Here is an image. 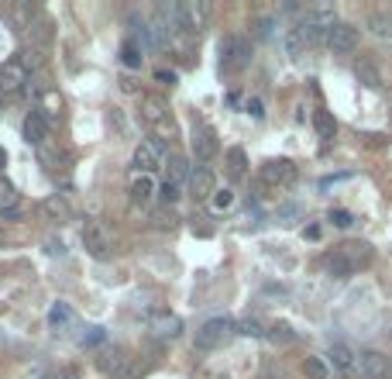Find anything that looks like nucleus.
I'll return each mask as SVG.
<instances>
[{"label":"nucleus","instance_id":"f257e3e1","mask_svg":"<svg viewBox=\"0 0 392 379\" xmlns=\"http://www.w3.org/2000/svg\"><path fill=\"white\" fill-rule=\"evenodd\" d=\"M375 259V252H372V245L368 242H344L338 245L331 255H327V272L331 276H338V279H344V276H355L358 269H365L368 262Z\"/></svg>","mask_w":392,"mask_h":379},{"label":"nucleus","instance_id":"f03ea898","mask_svg":"<svg viewBox=\"0 0 392 379\" xmlns=\"http://www.w3.org/2000/svg\"><path fill=\"white\" fill-rule=\"evenodd\" d=\"M251 62V45L244 35H227L220 42V69L224 73H241Z\"/></svg>","mask_w":392,"mask_h":379},{"label":"nucleus","instance_id":"7ed1b4c3","mask_svg":"<svg viewBox=\"0 0 392 379\" xmlns=\"http://www.w3.org/2000/svg\"><path fill=\"white\" fill-rule=\"evenodd\" d=\"M334 25H338L334 7H314V11H307V18H303V25H299V35H303V38H307V45H310V42L327 38Z\"/></svg>","mask_w":392,"mask_h":379},{"label":"nucleus","instance_id":"20e7f679","mask_svg":"<svg viewBox=\"0 0 392 379\" xmlns=\"http://www.w3.org/2000/svg\"><path fill=\"white\" fill-rule=\"evenodd\" d=\"M28 83H31V73H28L25 59L21 55L4 59V66H0V97L4 93H21V90H28Z\"/></svg>","mask_w":392,"mask_h":379},{"label":"nucleus","instance_id":"39448f33","mask_svg":"<svg viewBox=\"0 0 392 379\" xmlns=\"http://www.w3.org/2000/svg\"><path fill=\"white\" fill-rule=\"evenodd\" d=\"M231 334H234V321H227V317H213V321H207V325L196 331V349H200V352H213V349L224 345Z\"/></svg>","mask_w":392,"mask_h":379},{"label":"nucleus","instance_id":"423d86ee","mask_svg":"<svg viewBox=\"0 0 392 379\" xmlns=\"http://www.w3.org/2000/svg\"><path fill=\"white\" fill-rule=\"evenodd\" d=\"M97 366H100V373L110 379H131L134 376V358H131L124 349H107V352H100Z\"/></svg>","mask_w":392,"mask_h":379},{"label":"nucleus","instance_id":"0eeeda50","mask_svg":"<svg viewBox=\"0 0 392 379\" xmlns=\"http://www.w3.org/2000/svg\"><path fill=\"white\" fill-rule=\"evenodd\" d=\"M259 180L265 187H289L296 180V163L292 159H268L259 169Z\"/></svg>","mask_w":392,"mask_h":379},{"label":"nucleus","instance_id":"6e6552de","mask_svg":"<svg viewBox=\"0 0 392 379\" xmlns=\"http://www.w3.org/2000/svg\"><path fill=\"white\" fill-rule=\"evenodd\" d=\"M83 245L93 259H107L110 255V231H107L100 221H86L83 224Z\"/></svg>","mask_w":392,"mask_h":379},{"label":"nucleus","instance_id":"1a4fd4ad","mask_svg":"<svg viewBox=\"0 0 392 379\" xmlns=\"http://www.w3.org/2000/svg\"><path fill=\"white\" fill-rule=\"evenodd\" d=\"M327 49L334 55H351L358 49V28L348 25V21H338L331 28V35H327Z\"/></svg>","mask_w":392,"mask_h":379},{"label":"nucleus","instance_id":"9d476101","mask_svg":"<svg viewBox=\"0 0 392 379\" xmlns=\"http://www.w3.org/2000/svg\"><path fill=\"white\" fill-rule=\"evenodd\" d=\"M134 173H145V176H152L158 165H162V145L152 141V138H141L138 141V148H134Z\"/></svg>","mask_w":392,"mask_h":379},{"label":"nucleus","instance_id":"9b49d317","mask_svg":"<svg viewBox=\"0 0 392 379\" xmlns=\"http://www.w3.org/2000/svg\"><path fill=\"white\" fill-rule=\"evenodd\" d=\"M141 121L152 124V128H169V100L158 97V93H145L141 97Z\"/></svg>","mask_w":392,"mask_h":379},{"label":"nucleus","instance_id":"f8f14e48","mask_svg":"<svg viewBox=\"0 0 392 379\" xmlns=\"http://www.w3.org/2000/svg\"><path fill=\"white\" fill-rule=\"evenodd\" d=\"M210 14H213L210 0H186L183 4V28L186 31H203V28L210 25Z\"/></svg>","mask_w":392,"mask_h":379},{"label":"nucleus","instance_id":"ddd939ff","mask_svg":"<svg viewBox=\"0 0 392 379\" xmlns=\"http://www.w3.org/2000/svg\"><path fill=\"white\" fill-rule=\"evenodd\" d=\"M189 193L196 200H210L217 193V180H213V173H210L207 165H193V173H189Z\"/></svg>","mask_w":392,"mask_h":379},{"label":"nucleus","instance_id":"4468645a","mask_svg":"<svg viewBox=\"0 0 392 379\" xmlns=\"http://www.w3.org/2000/svg\"><path fill=\"white\" fill-rule=\"evenodd\" d=\"M358 369H362V379H389V373H392L389 358L382 352H362Z\"/></svg>","mask_w":392,"mask_h":379},{"label":"nucleus","instance_id":"2eb2a0df","mask_svg":"<svg viewBox=\"0 0 392 379\" xmlns=\"http://www.w3.org/2000/svg\"><path fill=\"white\" fill-rule=\"evenodd\" d=\"M217 132L210 128V124H203V128H196L193 132V156L200 159V163H207V159H213L217 156Z\"/></svg>","mask_w":392,"mask_h":379},{"label":"nucleus","instance_id":"dca6fc26","mask_svg":"<svg viewBox=\"0 0 392 379\" xmlns=\"http://www.w3.org/2000/svg\"><path fill=\"white\" fill-rule=\"evenodd\" d=\"M52 18H38V21H31V28H28V38H31V45H35V52H49L52 49V38H55V31H52Z\"/></svg>","mask_w":392,"mask_h":379},{"label":"nucleus","instance_id":"f3484780","mask_svg":"<svg viewBox=\"0 0 392 379\" xmlns=\"http://www.w3.org/2000/svg\"><path fill=\"white\" fill-rule=\"evenodd\" d=\"M21 135H25V141L28 145H45V138H49V121L38 114V110H31L25 117V124H21Z\"/></svg>","mask_w":392,"mask_h":379},{"label":"nucleus","instance_id":"a211bd4d","mask_svg":"<svg viewBox=\"0 0 392 379\" xmlns=\"http://www.w3.org/2000/svg\"><path fill=\"white\" fill-rule=\"evenodd\" d=\"M128 193H131V204L145 207V204H152V197H155V180L145 176V173H134V176H131Z\"/></svg>","mask_w":392,"mask_h":379},{"label":"nucleus","instance_id":"6ab92c4d","mask_svg":"<svg viewBox=\"0 0 392 379\" xmlns=\"http://www.w3.org/2000/svg\"><path fill=\"white\" fill-rule=\"evenodd\" d=\"M42 211H45V217H49V221H59V224L73 217L69 200H66V197H59V193H52V197H45V200H42Z\"/></svg>","mask_w":392,"mask_h":379},{"label":"nucleus","instance_id":"aec40b11","mask_svg":"<svg viewBox=\"0 0 392 379\" xmlns=\"http://www.w3.org/2000/svg\"><path fill=\"white\" fill-rule=\"evenodd\" d=\"M355 76H358V83L368 86V90H379V86H382V73H379V66H375L372 59H358V62H355Z\"/></svg>","mask_w":392,"mask_h":379},{"label":"nucleus","instance_id":"412c9836","mask_svg":"<svg viewBox=\"0 0 392 379\" xmlns=\"http://www.w3.org/2000/svg\"><path fill=\"white\" fill-rule=\"evenodd\" d=\"M35 110H38V114H42V117L52 124V121H59V117H62V97H59L55 90H45V93L38 97V107H35Z\"/></svg>","mask_w":392,"mask_h":379},{"label":"nucleus","instance_id":"4be33fe9","mask_svg":"<svg viewBox=\"0 0 392 379\" xmlns=\"http://www.w3.org/2000/svg\"><path fill=\"white\" fill-rule=\"evenodd\" d=\"M224 165H227V176L231 180H244V173H248V152L234 145V148H227V156H224Z\"/></svg>","mask_w":392,"mask_h":379},{"label":"nucleus","instance_id":"5701e85b","mask_svg":"<svg viewBox=\"0 0 392 379\" xmlns=\"http://www.w3.org/2000/svg\"><path fill=\"white\" fill-rule=\"evenodd\" d=\"M368 31L375 38H392V14L389 11H372L368 14Z\"/></svg>","mask_w":392,"mask_h":379},{"label":"nucleus","instance_id":"b1692460","mask_svg":"<svg viewBox=\"0 0 392 379\" xmlns=\"http://www.w3.org/2000/svg\"><path fill=\"white\" fill-rule=\"evenodd\" d=\"M331 362H334V369H340V373H355V369H358V358H355V352H351L348 345H334V349H331Z\"/></svg>","mask_w":392,"mask_h":379},{"label":"nucleus","instance_id":"393cba45","mask_svg":"<svg viewBox=\"0 0 392 379\" xmlns=\"http://www.w3.org/2000/svg\"><path fill=\"white\" fill-rule=\"evenodd\" d=\"M7 18H11L14 31H25V28H31V21H35V7H31V4H14V7L7 11Z\"/></svg>","mask_w":392,"mask_h":379},{"label":"nucleus","instance_id":"a878e982","mask_svg":"<svg viewBox=\"0 0 392 379\" xmlns=\"http://www.w3.org/2000/svg\"><path fill=\"white\" fill-rule=\"evenodd\" d=\"M314 128H316V135L323 138V141H331V138L338 135V121H334V114H331V110H316V114H314Z\"/></svg>","mask_w":392,"mask_h":379},{"label":"nucleus","instance_id":"bb28decb","mask_svg":"<svg viewBox=\"0 0 392 379\" xmlns=\"http://www.w3.org/2000/svg\"><path fill=\"white\" fill-rule=\"evenodd\" d=\"M303 373H307V379H331V366L320 355H307L303 358Z\"/></svg>","mask_w":392,"mask_h":379},{"label":"nucleus","instance_id":"cd10ccee","mask_svg":"<svg viewBox=\"0 0 392 379\" xmlns=\"http://www.w3.org/2000/svg\"><path fill=\"white\" fill-rule=\"evenodd\" d=\"M165 169H169V183H176V187H179L183 180H189V173H193L183 156H169V165H165Z\"/></svg>","mask_w":392,"mask_h":379},{"label":"nucleus","instance_id":"c85d7f7f","mask_svg":"<svg viewBox=\"0 0 392 379\" xmlns=\"http://www.w3.org/2000/svg\"><path fill=\"white\" fill-rule=\"evenodd\" d=\"M210 207H213L217 214L231 211V207H234V190H217V193L210 197Z\"/></svg>","mask_w":392,"mask_h":379},{"label":"nucleus","instance_id":"c756f323","mask_svg":"<svg viewBox=\"0 0 392 379\" xmlns=\"http://www.w3.org/2000/svg\"><path fill=\"white\" fill-rule=\"evenodd\" d=\"M179 327H183L179 317H158V321H155V334H158V338H176V334H179Z\"/></svg>","mask_w":392,"mask_h":379},{"label":"nucleus","instance_id":"7c9ffc66","mask_svg":"<svg viewBox=\"0 0 392 379\" xmlns=\"http://www.w3.org/2000/svg\"><path fill=\"white\" fill-rule=\"evenodd\" d=\"M73 321V310H69V303H55L52 310H49V325L52 327H66Z\"/></svg>","mask_w":392,"mask_h":379},{"label":"nucleus","instance_id":"2f4dec72","mask_svg":"<svg viewBox=\"0 0 392 379\" xmlns=\"http://www.w3.org/2000/svg\"><path fill=\"white\" fill-rule=\"evenodd\" d=\"M11 207H18V190L7 180H0V211H11Z\"/></svg>","mask_w":392,"mask_h":379},{"label":"nucleus","instance_id":"473e14b6","mask_svg":"<svg viewBox=\"0 0 392 379\" xmlns=\"http://www.w3.org/2000/svg\"><path fill=\"white\" fill-rule=\"evenodd\" d=\"M121 59H124V66L128 69H138L141 66V52H138V42H124V49H121Z\"/></svg>","mask_w":392,"mask_h":379},{"label":"nucleus","instance_id":"72a5a7b5","mask_svg":"<svg viewBox=\"0 0 392 379\" xmlns=\"http://www.w3.org/2000/svg\"><path fill=\"white\" fill-rule=\"evenodd\" d=\"M234 334H248V338H265V327H261V321H237L234 325Z\"/></svg>","mask_w":392,"mask_h":379},{"label":"nucleus","instance_id":"f704fd0d","mask_svg":"<svg viewBox=\"0 0 392 379\" xmlns=\"http://www.w3.org/2000/svg\"><path fill=\"white\" fill-rule=\"evenodd\" d=\"M303 45H307V38L299 35V28H292L286 35V49H289V55H299L303 52Z\"/></svg>","mask_w":392,"mask_h":379},{"label":"nucleus","instance_id":"c9c22d12","mask_svg":"<svg viewBox=\"0 0 392 379\" xmlns=\"http://www.w3.org/2000/svg\"><path fill=\"white\" fill-rule=\"evenodd\" d=\"M331 224H334V228H351L355 217H351V211H344V207H334V211H331Z\"/></svg>","mask_w":392,"mask_h":379},{"label":"nucleus","instance_id":"e433bc0d","mask_svg":"<svg viewBox=\"0 0 392 379\" xmlns=\"http://www.w3.org/2000/svg\"><path fill=\"white\" fill-rule=\"evenodd\" d=\"M265 334H268L272 342H292V338H296V334H292V331H289L286 325H275L272 331H265Z\"/></svg>","mask_w":392,"mask_h":379},{"label":"nucleus","instance_id":"4c0bfd02","mask_svg":"<svg viewBox=\"0 0 392 379\" xmlns=\"http://www.w3.org/2000/svg\"><path fill=\"white\" fill-rule=\"evenodd\" d=\"M162 200H169V204H172V200H179V187L165 180V187H162Z\"/></svg>","mask_w":392,"mask_h":379},{"label":"nucleus","instance_id":"58836bf2","mask_svg":"<svg viewBox=\"0 0 392 379\" xmlns=\"http://www.w3.org/2000/svg\"><path fill=\"white\" fill-rule=\"evenodd\" d=\"M255 35H259V38H268V35H272V18H261L259 25H255Z\"/></svg>","mask_w":392,"mask_h":379},{"label":"nucleus","instance_id":"ea45409f","mask_svg":"<svg viewBox=\"0 0 392 379\" xmlns=\"http://www.w3.org/2000/svg\"><path fill=\"white\" fill-rule=\"evenodd\" d=\"M155 80L158 83H169V86H172V83H176V73H172V69H158Z\"/></svg>","mask_w":392,"mask_h":379},{"label":"nucleus","instance_id":"a19ab883","mask_svg":"<svg viewBox=\"0 0 392 379\" xmlns=\"http://www.w3.org/2000/svg\"><path fill=\"white\" fill-rule=\"evenodd\" d=\"M248 114H251V117H261V114H265V110H261V100L251 97V100H248Z\"/></svg>","mask_w":392,"mask_h":379},{"label":"nucleus","instance_id":"79ce46f5","mask_svg":"<svg viewBox=\"0 0 392 379\" xmlns=\"http://www.w3.org/2000/svg\"><path fill=\"white\" fill-rule=\"evenodd\" d=\"M303 238H310V242H316V238H320V228H316V224H310V228H303Z\"/></svg>","mask_w":392,"mask_h":379},{"label":"nucleus","instance_id":"37998d69","mask_svg":"<svg viewBox=\"0 0 392 379\" xmlns=\"http://www.w3.org/2000/svg\"><path fill=\"white\" fill-rule=\"evenodd\" d=\"M59 379H79V373H76V369H62V373H59Z\"/></svg>","mask_w":392,"mask_h":379},{"label":"nucleus","instance_id":"c03bdc74","mask_svg":"<svg viewBox=\"0 0 392 379\" xmlns=\"http://www.w3.org/2000/svg\"><path fill=\"white\" fill-rule=\"evenodd\" d=\"M4 163H7V156H4V148H0V169H4Z\"/></svg>","mask_w":392,"mask_h":379},{"label":"nucleus","instance_id":"a18cd8bd","mask_svg":"<svg viewBox=\"0 0 392 379\" xmlns=\"http://www.w3.org/2000/svg\"><path fill=\"white\" fill-rule=\"evenodd\" d=\"M38 379H55V376H38Z\"/></svg>","mask_w":392,"mask_h":379},{"label":"nucleus","instance_id":"49530a36","mask_svg":"<svg viewBox=\"0 0 392 379\" xmlns=\"http://www.w3.org/2000/svg\"><path fill=\"white\" fill-rule=\"evenodd\" d=\"M0 100H4V97H0Z\"/></svg>","mask_w":392,"mask_h":379}]
</instances>
